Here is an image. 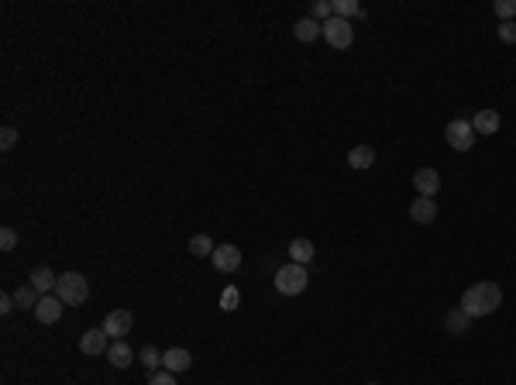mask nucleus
Returning a JSON list of instances; mask_svg holds the SVG:
<instances>
[{
  "instance_id": "9",
  "label": "nucleus",
  "mask_w": 516,
  "mask_h": 385,
  "mask_svg": "<svg viewBox=\"0 0 516 385\" xmlns=\"http://www.w3.org/2000/svg\"><path fill=\"white\" fill-rule=\"evenodd\" d=\"M62 307H66V303H62V300H59V296H55V292H52V296H42V300H38V307H35V316H38V324H59V316H62Z\"/></svg>"
},
{
  "instance_id": "29",
  "label": "nucleus",
  "mask_w": 516,
  "mask_h": 385,
  "mask_svg": "<svg viewBox=\"0 0 516 385\" xmlns=\"http://www.w3.org/2000/svg\"><path fill=\"white\" fill-rule=\"evenodd\" d=\"M0 248H4V251H14V248H18V234L11 231V227L0 231Z\"/></svg>"
},
{
  "instance_id": "2",
  "label": "nucleus",
  "mask_w": 516,
  "mask_h": 385,
  "mask_svg": "<svg viewBox=\"0 0 516 385\" xmlns=\"http://www.w3.org/2000/svg\"><path fill=\"white\" fill-rule=\"evenodd\" d=\"M55 296L66 303V307H83L86 296H90V283L83 272H62L59 285H55Z\"/></svg>"
},
{
  "instance_id": "4",
  "label": "nucleus",
  "mask_w": 516,
  "mask_h": 385,
  "mask_svg": "<svg viewBox=\"0 0 516 385\" xmlns=\"http://www.w3.org/2000/svg\"><path fill=\"white\" fill-rule=\"evenodd\" d=\"M444 138H447V145L455 148V152H468L471 145H475V128H471V121H464V117H458V121H451L447 128H444Z\"/></svg>"
},
{
  "instance_id": "23",
  "label": "nucleus",
  "mask_w": 516,
  "mask_h": 385,
  "mask_svg": "<svg viewBox=\"0 0 516 385\" xmlns=\"http://www.w3.org/2000/svg\"><path fill=\"white\" fill-rule=\"evenodd\" d=\"M138 361H141L148 372H158V365H162V355H158L152 344H148V348H141V351H138Z\"/></svg>"
},
{
  "instance_id": "12",
  "label": "nucleus",
  "mask_w": 516,
  "mask_h": 385,
  "mask_svg": "<svg viewBox=\"0 0 516 385\" xmlns=\"http://www.w3.org/2000/svg\"><path fill=\"white\" fill-rule=\"evenodd\" d=\"M31 285H35L42 296H52L55 285H59V276L52 272L49 265H38V268H31Z\"/></svg>"
},
{
  "instance_id": "6",
  "label": "nucleus",
  "mask_w": 516,
  "mask_h": 385,
  "mask_svg": "<svg viewBox=\"0 0 516 385\" xmlns=\"http://www.w3.org/2000/svg\"><path fill=\"white\" fill-rule=\"evenodd\" d=\"M131 327H134L131 309H110V313H107V320H103V331H107L110 340H124Z\"/></svg>"
},
{
  "instance_id": "18",
  "label": "nucleus",
  "mask_w": 516,
  "mask_h": 385,
  "mask_svg": "<svg viewBox=\"0 0 516 385\" xmlns=\"http://www.w3.org/2000/svg\"><path fill=\"white\" fill-rule=\"evenodd\" d=\"M107 361H110L114 368H128L131 361H134V355H131V348L124 344V340H110V348H107Z\"/></svg>"
},
{
  "instance_id": "17",
  "label": "nucleus",
  "mask_w": 516,
  "mask_h": 385,
  "mask_svg": "<svg viewBox=\"0 0 516 385\" xmlns=\"http://www.w3.org/2000/svg\"><path fill=\"white\" fill-rule=\"evenodd\" d=\"M293 35H296V42H317V38L324 35V25L313 21V18H300L296 28H293Z\"/></svg>"
},
{
  "instance_id": "28",
  "label": "nucleus",
  "mask_w": 516,
  "mask_h": 385,
  "mask_svg": "<svg viewBox=\"0 0 516 385\" xmlns=\"http://www.w3.org/2000/svg\"><path fill=\"white\" fill-rule=\"evenodd\" d=\"M148 385H176V375H172V372H165V368H158V372H152Z\"/></svg>"
},
{
  "instance_id": "31",
  "label": "nucleus",
  "mask_w": 516,
  "mask_h": 385,
  "mask_svg": "<svg viewBox=\"0 0 516 385\" xmlns=\"http://www.w3.org/2000/svg\"><path fill=\"white\" fill-rule=\"evenodd\" d=\"M14 307H18V303H14V292H4V296H0V313H11Z\"/></svg>"
},
{
  "instance_id": "14",
  "label": "nucleus",
  "mask_w": 516,
  "mask_h": 385,
  "mask_svg": "<svg viewBox=\"0 0 516 385\" xmlns=\"http://www.w3.org/2000/svg\"><path fill=\"white\" fill-rule=\"evenodd\" d=\"M499 124H503L499 110H479V114L471 117V128H475V134H496Z\"/></svg>"
},
{
  "instance_id": "7",
  "label": "nucleus",
  "mask_w": 516,
  "mask_h": 385,
  "mask_svg": "<svg viewBox=\"0 0 516 385\" xmlns=\"http://www.w3.org/2000/svg\"><path fill=\"white\" fill-rule=\"evenodd\" d=\"M210 258H213V268L224 272V276H231V272L241 268V248L238 244H217Z\"/></svg>"
},
{
  "instance_id": "32",
  "label": "nucleus",
  "mask_w": 516,
  "mask_h": 385,
  "mask_svg": "<svg viewBox=\"0 0 516 385\" xmlns=\"http://www.w3.org/2000/svg\"><path fill=\"white\" fill-rule=\"evenodd\" d=\"M368 385H379V382H368Z\"/></svg>"
},
{
  "instance_id": "25",
  "label": "nucleus",
  "mask_w": 516,
  "mask_h": 385,
  "mask_svg": "<svg viewBox=\"0 0 516 385\" xmlns=\"http://www.w3.org/2000/svg\"><path fill=\"white\" fill-rule=\"evenodd\" d=\"M238 300H241V292H238L234 285H228V289L221 292V309H228V313H231V309H238Z\"/></svg>"
},
{
  "instance_id": "8",
  "label": "nucleus",
  "mask_w": 516,
  "mask_h": 385,
  "mask_svg": "<svg viewBox=\"0 0 516 385\" xmlns=\"http://www.w3.org/2000/svg\"><path fill=\"white\" fill-rule=\"evenodd\" d=\"M107 348H110V337H107L103 327H93V331H86L79 337V351L83 355H107Z\"/></svg>"
},
{
  "instance_id": "11",
  "label": "nucleus",
  "mask_w": 516,
  "mask_h": 385,
  "mask_svg": "<svg viewBox=\"0 0 516 385\" xmlns=\"http://www.w3.org/2000/svg\"><path fill=\"white\" fill-rule=\"evenodd\" d=\"M410 217L416 224H434V220H438V203H434L430 196H416L410 203Z\"/></svg>"
},
{
  "instance_id": "27",
  "label": "nucleus",
  "mask_w": 516,
  "mask_h": 385,
  "mask_svg": "<svg viewBox=\"0 0 516 385\" xmlns=\"http://www.w3.org/2000/svg\"><path fill=\"white\" fill-rule=\"evenodd\" d=\"M499 42L513 45L516 42V21H503V25H499Z\"/></svg>"
},
{
  "instance_id": "13",
  "label": "nucleus",
  "mask_w": 516,
  "mask_h": 385,
  "mask_svg": "<svg viewBox=\"0 0 516 385\" xmlns=\"http://www.w3.org/2000/svg\"><path fill=\"white\" fill-rule=\"evenodd\" d=\"M189 365H193V358H189V351H186V348H169V351L162 355V368H165V372H172V375H176V372H186Z\"/></svg>"
},
{
  "instance_id": "19",
  "label": "nucleus",
  "mask_w": 516,
  "mask_h": 385,
  "mask_svg": "<svg viewBox=\"0 0 516 385\" xmlns=\"http://www.w3.org/2000/svg\"><path fill=\"white\" fill-rule=\"evenodd\" d=\"M289 255H293L296 265H307L310 258L317 255V248H313V241H307V237H296V241L289 244Z\"/></svg>"
},
{
  "instance_id": "22",
  "label": "nucleus",
  "mask_w": 516,
  "mask_h": 385,
  "mask_svg": "<svg viewBox=\"0 0 516 385\" xmlns=\"http://www.w3.org/2000/svg\"><path fill=\"white\" fill-rule=\"evenodd\" d=\"M189 251H193L197 258L213 255V241H210L206 234H193V237H189Z\"/></svg>"
},
{
  "instance_id": "1",
  "label": "nucleus",
  "mask_w": 516,
  "mask_h": 385,
  "mask_svg": "<svg viewBox=\"0 0 516 385\" xmlns=\"http://www.w3.org/2000/svg\"><path fill=\"white\" fill-rule=\"evenodd\" d=\"M499 303H503V289L496 283H475L464 289L462 296V309L475 320V316H489V313H496L499 309Z\"/></svg>"
},
{
  "instance_id": "16",
  "label": "nucleus",
  "mask_w": 516,
  "mask_h": 385,
  "mask_svg": "<svg viewBox=\"0 0 516 385\" xmlns=\"http://www.w3.org/2000/svg\"><path fill=\"white\" fill-rule=\"evenodd\" d=\"M348 165L358 169V172L372 169V165H375V148H372V145H355V148L348 152Z\"/></svg>"
},
{
  "instance_id": "20",
  "label": "nucleus",
  "mask_w": 516,
  "mask_h": 385,
  "mask_svg": "<svg viewBox=\"0 0 516 385\" xmlns=\"http://www.w3.org/2000/svg\"><path fill=\"white\" fill-rule=\"evenodd\" d=\"M38 300H42V292H38L31 283L21 285V289H14V303H18L21 309H35L38 307Z\"/></svg>"
},
{
  "instance_id": "26",
  "label": "nucleus",
  "mask_w": 516,
  "mask_h": 385,
  "mask_svg": "<svg viewBox=\"0 0 516 385\" xmlns=\"http://www.w3.org/2000/svg\"><path fill=\"white\" fill-rule=\"evenodd\" d=\"M496 14H499L503 21L516 18V0H496Z\"/></svg>"
},
{
  "instance_id": "10",
  "label": "nucleus",
  "mask_w": 516,
  "mask_h": 385,
  "mask_svg": "<svg viewBox=\"0 0 516 385\" xmlns=\"http://www.w3.org/2000/svg\"><path fill=\"white\" fill-rule=\"evenodd\" d=\"M413 186H416V193H420V196H430V200H434V193L440 189L438 169H416V176H413Z\"/></svg>"
},
{
  "instance_id": "30",
  "label": "nucleus",
  "mask_w": 516,
  "mask_h": 385,
  "mask_svg": "<svg viewBox=\"0 0 516 385\" xmlns=\"http://www.w3.org/2000/svg\"><path fill=\"white\" fill-rule=\"evenodd\" d=\"M14 145H18V131H14V128H4V131H0V148L7 152V148H14Z\"/></svg>"
},
{
  "instance_id": "15",
  "label": "nucleus",
  "mask_w": 516,
  "mask_h": 385,
  "mask_svg": "<svg viewBox=\"0 0 516 385\" xmlns=\"http://www.w3.org/2000/svg\"><path fill=\"white\" fill-rule=\"evenodd\" d=\"M444 327H447V334H468L471 331V316L462 307H455L444 313Z\"/></svg>"
},
{
  "instance_id": "21",
  "label": "nucleus",
  "mask_w": 516,
  "mask_h": 385,
  "mask_svg": "<svg viewBox=\"0 0 516 385\" xmlns=\"http://www.w3.org/2000/svg\"><path fill=\"white\" fill-rule=\"evenodd\" d=\"M365 11H361L358 0H334V18H344V21H351V18H361Z\"/></svg>"
},
{
  "instance_id": "5",
  "label": "nucleus",
  "mask_w": 516,
  "mask_h": 385,
  "mask_svg": "<svg viewBox=\"0 0 516 385\" xmlns=\"http://www.w3.org/2000/svg\"><path fill=\"white\" fill-rule=\"evenodd\" d=\"M324 42H327L331 49H348V45L355 42V28H351V21H344V18L324 21Z\"/></svg>"
},
{
  "instance_id": "24",
  "label": "nucleus",
  "mask_w": 516,
  "mask_h": 385,
  "mask_svg": "<svg viewBox=\"0 0 516 385\" xmlns=\"http://www.w3.org/2000/svg\"><path fill=\"white\" fill-rule=\"evenodd\" d=\"M310 18H313V21H320V25H324V21H331V18H334V4H327V0H317Z\"/></svg>"
},
{
  "instance_id": "3",
  "label": "nucleus",
  "mask_w": 516,
  "mask_h": 385,
  "mask_svg": "<svg viewBox=\"0 0 516 385\" xmlns=\"http://www.w3.org/2000/svg\"><path fill=\"white\" fill-rule=\"evenodd\" d=\"M310 285V272L307 265H283L279 272H276V289L283 292V296H300L303 289Z\"/></svg>"
}]
</instances>
